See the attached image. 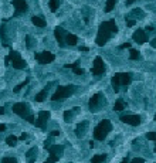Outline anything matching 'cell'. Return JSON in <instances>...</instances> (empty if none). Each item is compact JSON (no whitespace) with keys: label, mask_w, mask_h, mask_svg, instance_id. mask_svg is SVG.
Returning a JSON list of instances; mask_svg holds the SVG:
<instances>
[{"label":"cell","mask_w":156,"mask_h":163,"mask_svg":"<svg viewBox=\"0 0 156 163\" xmlns=\"http://www.w3.org/2000/svg\"><path fill=\"white\" fill-rule=\"evenodd\" d=\"M6 65H13L16 70H24L27 67V63L20 57V54L11 50L10 54L6 57Z\"/></svg>","instance_id":"cell-6"},{"label":"cell","mask_w":156,"mask_h":163,"mask_svg":"<svg viewBox=\"0 0 156 163\" xmlns=\"http://www.w3.org/2000/svg\"><path fill=\"white\" fill-rule=\"evenodd\" d=\"M87 128H88V122H87V121H84V122L78 123V125H77V128H75V135H77L78 138L84 136V135H85Z\"/></svg>","instance_id":"cell-15"},{"label":"cell","mask_w":156,"mask_h":163,"mask_svg":"<svg viewBox=\"0 0 156 163\" xmlns=\"http://www.w3.org/2000/svg\"><path fill=\"white\" fill-rule=\"evenodd\" d=\"M60 3H61V0H50V3H48L50 10L51 11H57L58 10V7H60Z\"/></svg>","instance_id":"cell-23"},{"label":"cell","mask_w":156,"mask_h":163,"mask_svg":"<svg viewBox=\"0 0 156 163\" xmlns=\"http://www.w3.org/2000/svg\"><path fill=\"white\" fill-rule=\"evenodd\" d=\"M73 70H74V73H75L77 75H82V74H84V70H82V68H78V67H74Z\"/></svg>","instance_id":"cell-31"},{"label":"cell","mask_w":156,"mask_h":163,"mask_svg":"<svg viewBox=\"0 0 156 163\" xmlns=\"http://www.w3.org/2000/svg\"><path fill=\"white\" fill-rule=\"evenodd\" d=\"M121 163H128V159H123V160H122V162H121Z\"/></svg>","instance_id":"cell-45"},{"label":"cell","mask_w":156,"mask_h":163,"mask_svg":"<svg viewBox=\"0 0 156 163\" xmlns=\"http://www.w3.org/2000/svg\"><path fill=\"white\" fill-rule=\"evenodd\" d=\"M77 65H78V61H75L74 64H67V65H64V67H65V68H74V67H77Z\"/></svg>","instance_id":"cell-35"},{"label":"cell","mask_w":156,"mask_h":163,"mask_svg":"<svg viewBox=\"0 0 156 163\" xmlns=\"http://www.w3.org/2000/svg\"><path fill=\"white\" fill-rule=\"evenodd\" d=\"M80 51H88V48L87 47H80Z\"/></svg>","instance_id":"cell-42"},{"label":"cell","mask_w":156,"mask_h":163,"mask_svg":"<svg viewBox=\"0 0 156 163\" xmlns=\"http://www.w3.org/2000/svg\"><path fill=\"white\" fill-rule=\"evenodd\" d=\"M50 135H51V136H58V135H60V130H53Z\"/></svg>","instance_id":"cell-36"},{"label":"cell","mask_w":156,"mask_h":163,"mask_svg":"<svg viewBox=\"0 0 156 163\" xmlns=\"http://www.w3.org/2000/svg\"><path fill=\"white\" fill-rule=\"evenodd\" d=\"M2 163H17V160L14 157H3L2 159Z\"/></svg>","instance_id":"cell-29"},{"label":"cell","mask_w":156,"mask_h":163,"mask_svg":"<svg viewBox=\"0 0 156 163\" xmlns=\"http://www.w3.org/2000/svg\"><path fill=\"white\" fill-rule=\"evenodd\" d=\"M29 82H30V78H26V80H24L21 84H19V85H16V88H14L13 91H14V92H20V90H21V88H24V87H26V85H27V84H29Z\"/></svg>","instance_id":"cell-25"},{"label":"cell","mask_w":156,"mask_h":163,"mask_svg":"<svg viewBox=\"0 0 156 163\" xmlns=\"http://www.w3.org/2000/svg\"><path fill=\"white\" fill-rule=\"evenodd\" d=\"M91 73H92L94 75H102V74L105 73V64H104V61H102L101 57H95Z\"/></svg>","instance_id":"cell-9"},{"label":"cell","mask_w":156,"mask_h":163,"mask_svg":"<svg viewBox=\"0 0 156 163\" xmlns=\"http://www.w3.org/2000/svg\"><path fill=\"white\" fill-rule=\"evenodd\" d=\"M36 61L38 64H48V63H53L54 58H56V55H54L53 53H50V51H43V53H38L36 54Z\"/></svg>","instance_id":"cell-8"},{"label":"cell","mask_w":156,"mask_h":163,"mask_svg":"<svg viewBox=\"0 0 156 163\" xmlns=\"http://www.w3.org/2000/svg\"><path fill=\"white\" fill-rule=\"evenodd\" d=\"M121 121H122L123 123L131 125V126H138V125H140L139 115H122V117H121Z\"/></svg>","instance_id":"cell-12"},{"label":"cell","mask_w":156,"mask_h":163,"mask_svg":"<svg viewBox=\"0 0 156 163\" xmlns=\"http://www.w3.org/2000/svg\"><path fill=\"white\" fill-rule=\"evenodd\" d=\"M77 43H78V37H77L75 34L67 33V36H65V44H68V46H75Z\"/></svg>","instance_id":"cell-16"},{"label":"cell","mask_w":156,"mask_h":163,"mask_svg":"<svg viewBox=\"0 0 156 163\" xmlns=\"http://www.w3.org/2000/svg\"><path fill=\"white\" fill-rule=\"evenodd\" d=\"M47 95H48V87H46L43 91H40V92L36 95V101L37 102H43L44 99H47Z\"/></svg>","instance_id":"cell-18"},{"label":"cell","mask_w":156,"mask_h":163,"mask_svg":"<svg viewBox=\"0 0 156 163\" xmlns=\"http://www.w3.org/2000/svg\"><path fill=\"white\" fill-rule=\"evenodd\" d=\"M118 3V0H106V4H105V11L109 13L115 9V4Z\"/></svg>","instance_id":"cell-20"},{"label":"cell","mask_w":156,"mask_h":163,"mask_svg":"<svg viewBox=\"0 0 156 163\" xmlns=\"http://www.w3.org/2000/svg\"><path fill=\"white\" fill-rule=\"evenodd\" d=\"M146 138L149 140H156V132H149V133H146Z\"/></svg>","instance_id":"cell-30"},{"label":"cell","mask_w":156,"mask_h":163,"mask_svg":"<svg viewBox=\"0 0 156 163\" xmlns=\"http://www.w3.org/2000/svg\"><path fill=\"white\" fill-rule=\"evenodd\" d=\"M106 159V155L104 153V155H95V156H92V159H91V163H102L105 162Z\"/></svg>","instance_id":"cell-22"},{"label":"cell","mask_w":156,"mask_h":163,"mask_svg":"<svg viewBox=\"0 0 156 163\" xmlns=\"http://www.w3.org/2000/svg\"><path fill=\"white\" fill-rule=\"evenodd\" d=\"M133 2H136V0H126V4H128V6H129V4H132Z\"/></svg>","instance_id":"cell-41"},{"label":"cell","mask_w":156,"mask_h":163,"mask_svg":"<svg viewBox=\"0 0 156 163\" xmlns=\"http://www.w3.org/2000/svg\"><path fill=\"white\" fill-rule=\"evenodd\" d=\"M125 102H123L122 99H118L115 102V107H114V111H115V112H121V111H123L125 109Z\"/></svg>","instance_id":"cell-21"},{"label":"cell","mask_w":156,"mask_h":163,"mask_svg":"<svg viewBox=\"0 0 156 163\" xmlns=\"http://www.w3.org/2000/svg\"><path fill=\"white\" fill-rule=\"evenodd\" d=\"M153 119H155V121H156V113H155V117H153Z\"/></svg>","instance_id":"cell-46"},{"label":"cell","mask_w":156,"mask_h":163,"mask_svg":"<svg viewBox=\"0 0 156 163\" xmlns=\"http://www.w3.org/2000/svg\"><path fill=\"white\" fill-rule=\"evenodd\" d=\"M150 46H152L153 48H156V38H155V40H152V43H150Z\"/></svg>","instance_id":"cell-40"},{"label":"cell","mask_w":156,"mask_h":163,"mask_svg":"<svg viewBox=\"0 0 156 163\" xmlns=\"http://www.w3.org/2000/svg\"><path fill=\"white\" fill-rule=\"evenodd\" d=\"M131 55H129V58L131 60H138V58H139V53H138V51L136 50H133V48H131Z\"/></svg>","instance_id":"cell-28"},{"label":"cell","mask_w":156,"mask_h":163,"mask_svg":"<svg viewBox=\"0 0 156 163\" xmlns=\"http://www.w3.org/2000/svg\"><path fill=\"white\" fill-rule=\"evenodd\" d=\"M20 140H24V139H27V133H21L20 135V138H19Z\"/></svg>","instance_id":"cell-38"},{"label":"cell","mask_w":156,"mask_h":163,"mask_svg":"<svg viewBox=\"0 0 156 163\" xmlns=\"http://www.w3.org/2000/svg\"><path fill=\"white\" fill-rule=\"evenodd\" d=\"M3 113H4V108L0 107V115H3Z\"/></svg>","instance_id":"cell-44"},{"label":"cell","mask_w":156,"mask_h":163,"mask_svg":"<svg viewBox=\"0 0 156 163\" xmlns=\"http://www.w3.org/2000/svg\"><path fill=\"white\" fill-rule=\"evenodd\" d=\"M135 24H136V20H128L126 21V26L128 27H133Z\"/></svg>","instance_id":"cell-34"},{"label":"cell","mask_w":156,"mask_h":163,"mask_svg":"<svg viewBox=\"0 0 156 163\" xmlns=\"http://www.w3.org/2000/svg\"><path fill=\"white\" fill-rule=\"evenodd\" d=\"M26 46H27V48H33L34 46H36V40H34L31 36H26Z\"/></svg>","instance_id":"cell-24"},{"label":"cell","mask_w":156,"mask_h":163,"mask_svg":"<svg viewBox=\"0 0 156 163\" xmlns=\"http://www.w3.org/2000/svg\"><path fill=\"white\" fill-rule=\"evenodd\" d=\"M48 119H50V112L48 111H40L38 112V118L34 121V125L41 128V129H44V126H46V123Z\"/></svg>","instance_id":"cell-10"},{"label":"cell","mask_w":156,"mask_h":163,"mask_svg":"<svg viewBox=\"0 0 156 163\" xmlns=\"http://www.w3.org/2000/svg\"><path fill=\"white\" fill-rule=\"evenodd\" d=\"M116 31H118V27H116L115 20L104 21V23H101L100 29H98V36H96L95 43L100 47L105 46L106 41L109 40L114 34H116Z\"/></svg>","instance_id":"cell-1"},{"label":"cell","mask_w":156,"mask_h":163,"mask_svg":"<svg viewBox=\"0 0 156 163\" xmlns=\"http://www.w3.org/2000/svg\"><path fill=\"white\" fill-rule=\"evenodd\" d=\"M75 90H77L75 85H61V87H58L56 90V92L53 94L51 99L63 101V99H65V98H68L70 95H73V94L75 92Z\"/></svg>","instance_id":"cell-5"},{"label":"cell","mask_w":156,"mask_h":163,"mask_svg":"<svg viewBox=\"0 0 156 163\" xmlns=\"http://www.w3.org/2000/svg\"><path fill=\"white\" fill-rule=\"evenodd\" d=\"M102 105H105V98H104V95L101 92H96L95 95H92L90 102H88V107H90V109L92 112H96L98 109H101Z\"/></svg>","instance_id":"cell-7"},{"label":"cell","mask_w":156,"mask_h":163,"mask_svg":"<svg viewBox=\"0 0 156 163\" xmlns=\"http://www.w3.org/2000/svg\"><path fill=\"white\" fill-rule=\"evenodd\" d=\"M146 31H153V27H149V26H148V27H146Z\"/></svg>","instance_id":"cell-43"},{"label":"cell","mask_w":156,"mask_h":163,"mask_svg":"<svg viewBox=\"0 0 156 163\" xmlns=\"http://www.w3.org/2000/svg\"><path fill=\"white\" fill-rule=\"evenodd\" d=\"M54 36H56L57 41H58V46L60 47H65V36H67V31L64 30L63 27H56V30H54Z\"/></svg>","instance_id":"cell-11"},{"label":"cell","mask_w":156,"mask_h":163,"mask_svg":"<svg viewBox=\"0 0 156 163\" xmlns=\"http://www.w3.org/2000/svg\"><path fill=\"white\" fill-rule=\"evenodd\" d=\"M111 130H112V123H111L108 119L101 121V122L95 126V129H94V139L104 140Z\"/></svg>","instance_id":"cell-2"},{"label":"cell","mask_w":156,"mask_h":163,"mask_svg":"<svg viewBox=\"0 0 156 163\" xmlns=\"http://www.w3.org/2000/svg\"><path fill=\"white\" fill-rule=\"evenodd\" d=\"M132 14H133V16H139V17H143V16H145V13H143L142 10H133Z\"/></svg>","instance_id":"cell-32"},{"label":"cell","mask_w":156,"mask_h":163,"mask_svg":"<svg viewBox=\"0 0 156 163\" xmlns=\"http://www.w3.org/2000/svg\"><path fill=\"white\" fill-rule=\"evenodd\" d=\"M132 38L136 41L138 44H145L148 41V36H146V31L142 30V29H138V30L133 33Z\"/></svg>","instance_id":"cell-14"},{"label":"cell","mask_w":156,"mask_h":163,"mask_svg":"<svg viewBox=\"0 0 156 163\" xmlns=\"http://www.w3.org/2000/svg\"><path fill=\"white\" fill-rule=\"evenodd\" d=\"M71 118H73V109L65 111V112H64V121H65V122H70Z\"/></svg>","instance_id":"cell-27"},{"label":"cell","mask_w":156,"mask_h":163,"mask_svg":"<svg viewBox=\"0 0 156 163\" xmlns=\"http://www.w3.org/2000/svg\"><path fill=\"white\" fill-rule=\"evenodd\" d=\"M129 47H131V43H125L121 46V48H129Z\"/></svg>","instance_id":"cell-37"},{"label":"cell","mask_w":156,"mask_h":163,"mask_svg":"<svg viewBox=\"0 0 156 163\" xmlns=\"http://www.w3.org/2000/svg\"><path fill=\"white\" fill-rule=\"evenodd\" d=\"M4 130H6V125L0 123V132H4Z\"/></svg>","instance_id":"cell-39"},{"label":"cell","mask_w":156,"mask_h":163,"mask_svg":"<svg viewBox=\"0 0 156 163\" xmlns=\"http://www.w3.org/2000/svg\"><path fill=\"white\" fill-rule=\"evenodd\" d=\"M13 112L16 113V115H19V117L24 118L26 121H29L30 123H34V117L31 115V111H30V107L27 105V104L24 102H17L13 105Z\"/></svg>","instance_id":"cell-4"},{"label":"cell","mask_w":156,"mask_h":163,"mask_svg":"<svg viewBox=\"0 0 156 163\" xmlns=\"http://www.w3.org/2000/svg\"><path fill=\"white\" fill-rule=\"evenodd\" d=\"M131 163H145V160H143L142 157H135V159H133Z\"/></svg>","instance_id":"cell-33"},{"label":"cell","mask_w":156,"mask_h":163,"mask_svg":"<svg viewBox=\"0 0 156 163\" xmlns=\"http://www.w3.org/2000/svg\"><path fill=\"white\" fill-rule=\"evenodd\" d=\"M17 142V138L14 136V135H10V136H7L6 138V143L9 145V146H14Z\"/></svg>","instance_id":"cell-26"},{"label":"cell","mask_w":156,"mask_h":163,"mask_svg":"<svg viewBox=\"0 0 156 163\" xmlns=\"http://www.w3.org/2000/svg\"><path fill=\"white\" fill-rule=\"evenodd\" d=\"M13 6H14V16H19L21 13L27 11V3L26 0H13Z\"/></svg>","instance_id":"cell-13"},{"label":"cell","mask_w":156,"mask_h":163,"mask_svg":"<svg viewBox=\"0 0 156 163\" xmlns=\"http://www.w3.org/2000/svg\"><path fill=\"white\" fill-rule=\"evenodd\" d=\"M31 21H33V24L34 26H37V27H46V21L38 16H33L31 17Z\"/></svg>","instance_id":"cell-19"},{"label":"cell","mask_w":156,"mask_h":163,"mask_svg":"<svg viewBox=\"0 0 156 163\" xmlns=\"http://www.w3.org/2000/svg\"><path fill=\"white\" fill-rule=\"evenodd\" d=\"M36 155H37V149H36V148H31L30 150H27V153H26L27 162H29V163H34V160H36Z\"/></svg>","instance_id":"cell-17"},{"label":"cell","mask_w":156,"mask_h":163,"mask_svg":"<svg viewBox=\"0 0 156 163\" xmlns=\"http://www.w3.org/2000/svg\"><path fill=\"white\" fill-rule=\"evenodd\" d=\"M131 81H132V77H131L129 73H116L115 75L112 77V80H111V84H112L114 91L118 92L121 87H123V85H129Z\"/></svg>","instance_id":"cell-3"}]
</instances>
